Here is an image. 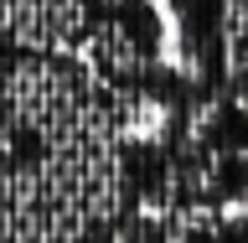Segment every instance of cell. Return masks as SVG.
Listing matches in <instances>:
<instances>
[{"label": "cell", "instance_id": "cell-1", "mask_svg": "<svg viewBox=\"0 0 248 243\" xmlns=\"http://www.w3.org/2000/svg\"><path fill=\"white\" fill-rule=\"evenodd\" d=\"M176 21V73L207 104L243 109L248 83V0H170Z\"/></svg>", "mask_w": 248, "mask_h": 243}, {"label": "cell", "instance_id": "cell-2", "mask_svg": "<svg viewBox=\"0 0 248 243\" xmlns=\"http://www.w3.org/2000/svg\"><path fill=\"white\" fill-rule=\"evenodd\" d=\"M108 0H0V57L83 52Z\"/></svg>", "mask_w": 248, "mask_h": 243}]
</instances>
